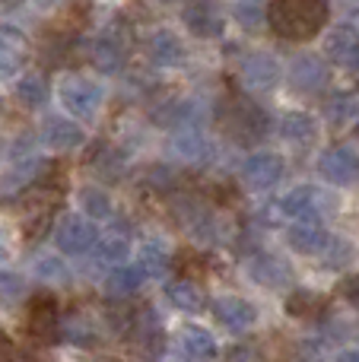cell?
<instances>
[{
  "instance_id": "6da1fadb",
  "label": "cell",
  "mask_w": 359,
  "mask_h": 362,
  "mask_svg": "<svg viewBox=\"0 0 359 362\" xmlns=\"http://www.w3.org/2000/svg\"><path fill=\"white\" fill-rule=\"evenodd\" d=\"M331 6L322 0H277L267 6V23L280 38L290 42H309L324 29Z\"/></svg>"
},
{
  "instance_id": "7a4b0ae2",
  "label": "cell",
  "mask_w": 359,
  "mask_h": 362,
  "mask_svg": "<svg viewBox=\"0 0 359 362\" xmlns=\"http://www.w3.org/2000/svg\"><path fill=\"white\" fill-rule=\"evenodd\" d=\"M220 124L235 144L248 146V144H258V140L267 134V115L261 112L252 99L229 95L226 105L220 108Z\"/></svg>"
},
{
  "instance_id": "3957f363",
  "label": "cell",
  "mask_w": 359,
  "mask_h": 362,
  "mask_svg": "<svg viewBox=\"0 0 359 362\" xmlns=\"http://www.w3.org/2000/svg\"><path fill=\"white\" fill-rule=\"evenodd\" d=\"M54 245L61 255L80 257L99 245V229L80 213H61L54 219Z\"/></svg>"
},
{
  "instance_id": "277c9868",
  "label": "cell",
  "mask_w": 359,
  "mask_h": 362,
  "mask_svg": "<svg viewBox=\"0 0 359 362\" xmlns=\"http://www.w3.org/2000/svg\"><path fill=\"white\" fill-rule=\"evenodd\" d=\"M57 99H61V105L67 108L73 118H93V115L102 108L105 93H102V86L95 80L73 74V76H64V80L57 83Z\"/></svg>"
},
{
  "instance_id": "5b68a950",
  "label": "cell",
  "mask_w": 359,
  "mask_h": 362,
  "mask_svg": "<svg viewBox=\"0 0 359 362\" xmlns=\"http://www.w3.org/2000/svg\"><path fill=\"white\" fill-rule=\"evenodd\" d=\"M127 334H131V344H134V350H137L140 359L156 362L165 353V331H163V321H159V315L153 312V308L134 312Z\"/></svg>"
},
{
  "instance_id": "8992f818",
  "label": "cell",
  "mask_w": 359,
  "mask_h": 362,
  "mask_svg": "<svg viewBox=\"0 0 359 362\" xmlns=\"http://www.w3.org/2000/svg\"><path fill=\"white\" fill-rule=\"evenodd\" d=\"M242 185L248 191H271L273 185H280L286 175V159L280 153H252L239 169Z\"/></svg>"
},
{
  "instance_id": "52a82bcc",
  "label": "cell",
  "mask_w": 359,
  "mask_h": 362,
  "mask_svg": "<svg viewBox=\"0 0 359 362\" xmlns=\"http://www.w3.org/2000/svg\"><path fill=\"white\" fill-rule=\"evenodd\" d=\"M25 327L35 344H57L61 340V308L51 296H35L29 302V315H25Z\"/></svg>"
},
{
  "instance_id": "ba28073f",
  "label": "cell",
  "mask_w": 359,
  "mask_h": 362,
  "mask_svg": "<svg viewBox=\"0 0 359 362\" xmlns=\"http://www.w3.org/2000/svg\"><path fill=\"white\" fill-rule=\"evenodd\" d=\"M89 57H93L95 70H102V74H118L127 61V35L118 29V25L102 29L99 35L93 38Z\"/></svg>"
},
{
  "instance_id": "9c48e42d",
  "label": "cell",
  "mask_w": 359,
  "mask_h": 362,
  "mask_svg": "<svg viewBox=\"0 0 359 362\" xmlns=\"http://www.w3.org/2000/svg\"><path fill=\"white\" fill-rule=\"evenodd\" d=\"M172 213H175L178 226H182L188 235L210 242L216 235V219L210 213V206H204L197 197H175L172 200Z\"/></svg>"
},
{
  "instance_id": "30bf717a",
  "label": "cell",
  "mask_w": 359,
  "mask_h": 362,
  "mask_svg": "<svg viewBox=\"0 0 359 362\" xmlns=\"http://www.w3.org/2000/svg\"><path fill=\"white\" fill-rule=\"evenodd\" d=\"M280 74H283V70H280L277 57L264 54V51L248 54L239 67V80L248 93H271V89L280 83Z\"/></svg>"
},
{
  "instance_id": "8fae6325",
  "label": "cell",
  "mask_w": 359,
  "mask_h": 362,
  "mask_svg": "<svg viewBox=\"0 0 359 362\" xmlns=\"http://www.w3.org/2000/svg\"><path fill=\"white\" fill-rule=\"evenodd\" d=\"M322 204H324V194L318 191V187L299 185L277 200V210H280V216H286L290 223H309V219L318 216Z\"/></svg>"
},
{
  "instance_id": "7c38bea8",
  "label": "cell",
  "mask_w": 359,
  "mask_h": 362,
  "mask_svg": "<svg viewBox=\"0 0 359 362\" xmlns=\"http://www.w3.org/2000/svg\"><path fill=\"white\" fill-rule=\"evenodd\" d=\"M169 150H172V156L188 165H204L213 159V144H210V137L201 127H182V131H175L169 140Z\"/></svg>"
},
{
  "instance_id": "4fadbf2b",
  "label": "cell",
  "mask_w": 359,
  "mask_h": 362,
  "mask_svg": "<svg viewBox=\"0 0 359 362\" xmlns=\"http://www.w3.org/2000/svg\"><path fill=\"white\" fill-rule=\"evenodd\" d=\"M324 54L337 67H359V29L353 23H341L324 35Z\"/></svg>"
},
{
  "instance_id": "5bb4252c",
  "label": "cell",
  "mask_w": 359,
  "mask_h": 362,
  "mask_svg": "<svg viewBox=\"0 0 359 362\" xmlns=\"http://www.w3.org/2000/svg\"><path fill=\"white\" fill-rule=\"evenodd\" d=\"M318 172L331 185H353L359 181V153L353 146H331L318 163Z\"/></svg>"
},
{
  "instance_id": "9a60e30c",
  "label": "cell",
  "mask_w": 359,
  "mask_h": 362,
  "mask_svg": "<svg viewBox=\"0 0 359 362\" xmlns=\"http://www.w3.org/2000/svg\"><path fill=\"white\" fill-rule=\"evenodd\" d=\"M290 83L296 93L315 95L328 86V67H324V61L315 54H299V57H293V64H290Z\"/></svg>"
},
{
  "instance_id": "2e32d148",
  "label": "cell",
  "mask_w": 359,
  "mask_h": 362,
  "mask_svg": "<svg viewBox=\"0 0 359 362\" xmlns=\"http://www.w3.org/2000/svg\"><path fill=\"white\" fill-rule=\"evenodd\" d=\"M178 356H182L184 362H213L216 356H220V346H216L213 334L204 331V327L197 325H188L178 331Z\"/></svg>"
},
{
  "instance_id": "e0dca14e",
  "label": "cell",
  "mask_w": 359,
  "mask_h": 362,
  "mask_svg": "<svg viewBox=\"0 0 359 362\" xmlns=\"http://www.w3.org/2000/svg\"><path fill=\"white\" fill-rule=\"evenodd\" d=\"M213 315H216V321L233 334L248 331V327L258 321L254 305L248 299H242V296H220V299L213 302Z\"/></svg>"
},
{
  "instance_id": "ac0fdd59",
  "label": "cell",
  "mask_w": 359,
  "mask_h": 362,
  "mask_svg": "<svg viewBox=\"0 0 359 362\" xmlns=\"http://www.w3.org/2000/svg\"><path fill=\"white\" fill-rule=\"evenodd\" d=\"M182 23L188 25L191 35L197 38H220L226 23H223L220 6L213 4H188L182 6Z\"/></svg>"
},
{
  "instance_id": "d6986e66",
  "label": "cell",
  "mask_w": 359,
  "mask_h": 362,
  "mask_svg": "<svg viewBox=\"0 0 359 362\" xmlns=\"http://www.w3.org/2000/svg\"><path fill=\"white\" fill-rule=\"evenodd\" d=\"M42 144L54 153H70V150H80L86 144V134L76 121L70 118H48L42 127Z\"/></svg>"
},
{
  "instance_id": "ffe728a7",
  "label": "cell",
  "mask_w": 359,
  "mask_h": 362,
  "mask_svg": "<svg viewBox=\"0 0 359 362\" xmlns=\"http://www.w3.org/2000/svg\"><path fill=\"white\" fill-rule=\"evenodd\" d=\"M248 274L258 286L267 289H283L293 283V267L280 255H254L252 264H248Z\"/></svg>"
},
{
  "instance_id": "44dd1931",
  "label": "cell",
  "mask_w": 359,
  "mask_h": 362,
  "mask_svg": "<svg viewBox=\"0 0 359 362\" xmlns=\"http://www.w3.org/2000/svg\"><path fill=\"white\" fill-rule=\"evenodd\" d=\"M61 337L67 344L80 346V350H95L102 344V331L95 325V318H89L86 312H67L61 315Z\"/></svg>"
},
{
  "instance_id": "7402d4cb",
  "label": "cell",
  "mask_w": 359,
  "mask_h": 362,
  "mask_svg": "<svg viewBox=\"0 0 359 362\" xmlns=\"http://www.w3.org/2000/svg\"><path fill=\"white\" fill-rule=\"evenodd\" d=\"M42 159H35L32 153H23V156L13 159V165L4 172L0 178V194H19L25 187H32L38 181V172H42Z\"/></svg>"
},
{
  "instance_id": "603a6c76",
  "label": "cell",
  "mask_w": 359,
  "mask_h": 362,
  "mask_svg": "<svg viewBox=\"0 0 359 362\" xmlns=\"http://www.w3.org/2000/svg\"><path fill=\"white\" fill-rule=\"evenodd\" d=\"M146 54L156 67H175V64L184 61V45L172 29H159L146 42Z\"/></svg>"
},
{
  "instance_id": "cb8c5ba5",
  "label": "cell",
  "mask_w": 359,
  "mask_h": 362,
  "mask_svg": "<svg viewBox=\"0 0 359 362\" xmlns=\"http://www.w3.org/2000/svg\"><path fill=\"white\" fill-rule=\"evenodd\" d=\"M286 242H290V248L299 251V255H318L331 238H328V232L322 229L318 219H309V223H293L290 229H286Z\"/></svg>"
},
{
  "instance_id": "d4e9b609",
  "label": "cell",
  "mask_w": 359,
  "mask_h": 362,
  "mask_svg": "<svg viewBox=\"0 0 359 362\" xmlns=\"http://www.w3.org/2000/svg\"><path fill=\"white\" fill-rule=\"evenodd\" d=\"M169 264H172V255L165 248V242H159V238H146L137 248V270L143 276H165Z\"/></svg>"
},
{
  "instance_id": "484cf974",
  "label": "cell",
  "mask_w": 359,
  "mask_h": 362,
  "mask_svg": "<svg viewBox=\"0 0 359 362\" xmlns=\"http://www.w3.org/2000/svg\"><path fill=\"white\" fill-rule=\"evenodd\" d=\"M280 137L296 146H309L312 140L318 137V124H315V118L305 112H286L283 118H280Z\"/></svg>"
},
{
  "instance_id": "4316f807",
  "label": "cell",
  "mask_w": 359,
  "mask_h": 362,
  "mask_svg": "<svg viewBox=\"0 0 359 362\" xmlns=\"http://www.w3.org/2000/svg\"><path fill=\"white\" fill-rule=\"evenodd\" d=\"M32 276L38 283H48V286H70V267L64 264L61 255H51V251L32 261Z\"/></svg>"
},
{
  "instance_id": "83f0119b",
  "label": "cell",
  "mask_w": 359,
  "mask_h": 362,
  "mask_svg": "<svg viewBox=\"0 0 359 362\" xmlns=\"http://www.w3.org/2000/svg\"><path fill=\"white\" fill-rule=\"evenodd\" d=\"M165 299L178 308V312H201L204 308V293L197 283L191 280H172L165 283Z\"/></svg>"
},
{
  "instance_id": "f1b7e54d",
  "label": "cell",
  "mask_w": 359,
  "mask_h": 362,
  "mask_svg": "<svg viewBox=\"0 0 359 362\" xmlns=\"http://www.w3.org/2000/svg\"><path fill=\"white\" fill-rule=\"evenodd\" d=\"M76 200H80V210L83 216L93 223V219H108L112 216V197H108L105 187L99 185H83L80 194H76Z\"/></svg>"
},
{
  "instance_id": "f546056e",
  "label": "cell",
  "mask_w": 359,
  "mask_h": 362,
  "mask_svg": "<svg viewBox=\"0 0 359 362\" xmlns=\"http://www.w3.org/2000/svg\"><path fill=\"white\" fill-rule=\"evenodd\" d=\"M25 51H29V38H25L23 32H19L16 25H10V23L0 25V67L13 70Z\"/></svg>"
},
{
  "instance_id": "4dcf8cb0",
  "label": "cell",
  "mask_w": 359,
  "mask_h": 362,
  "mask_svg": "<svg viewBox=\"0 0 359 362\" xmlns=\"http://www.w3.org/2000/svg\"><path fill=\"white\" fill-rule=\"evenodd\" d=\"M16 99L25 108H42L48 102V80L42 74H23L16 80Z\"/></svg>"
},
{
  "instance_id": "1f68e13d",
  "label": "cell",
  "mask_w": 359,
  "mask_h": 362,
  "mask_svg": "<svg viewBox=\"0 0 359 362\" xmlns=\"http://www.w3.org/2000/svg\"><path fill=\"white\" fill-rule=\"evenodd\" d=\"M143 280L146 276L137 270V264H134V267H114L105 280V293L114 296V299H127V296L137 293Z\"/></svg>"
},
{
  "instance_id": "d6a6232c",
  "label": "cell",
  "mask_w": 359,
  "mask_h": 362,
  "mask_svg": "<svg viewBox=\"0 0 359 362\" xmlns=\"http://www.w3.org/2000/svg\"><path fill=\"white\" fill-rule=\"evenodd\" d=\"M95 255H99V261H102V264L121 267V264L127 261V255H131V242H127V235L114 232V235L99 238V245H95Z\"/></svg>"
},
{
  "instance_id": "836d02e7",
  "label": "cell",
  "mask_w": 359,
  "mask_h": 362,
  "mask_svg": "<svg viewBox=\"0 0 359 362\" xmlns=\"http://www.w3.org/2000/svg\"><path fill=\"white\" fill-rule=\"evenodd\" d=\"M127 165V156L121 150H114V146H105V150L95 153L93 159V172L102 178H121V172H124Z\"/></svg>"
},
{
  "instance_id": "e575fe53",
  "label": "cell",
  "mask_w": 359,
  "mask_h": 362,
  "mask_svg": "<svg viewBox=\"0 0 359 362\" xmlns=\"http://www.w3.org/2000/svg\"><path fill=\"white\" fill-rule=\"evenodd\" d=\"M233 16H235V23H239L242 29L254 32V29H261V25H264L267 6L264 4H254V0H242V4H233Z\"/></svg>"
},
{
  "instance_id": "d590c367",
  "label": "cell",
  "mask_w": 359,
  "mask_h": 362,
  "mask_svg": "<svg viewBox=\"0 0 359 362\" xmlns=\"http://www.w3.org/2000/svg\"><path fill=\"white\" fill-rule=\"evenodd\" d=\"M25 293H29V283H25V276L16 274V270L0 267V302H4V305H10V302L23 299Z\"/></svg>"
},
{
  "instance_id": "8d00e7d4",
  "label": "cell",
  "mask_w": 359,
  "mask_h": 362,
  "mask_svg": "<svg viewBox=\"0 0 359 362\" xmlns=\"http://www.w3.org/2000/svg\"><path fill=\"white\" fill-rule=\"evenodd\" d=\"M328 118L334 121L337 127H343V124H350V121H356V118H359V108H356V102H350L347 95H341V99L331 102Z\"/></svg>"
},
{
  "instance_id": "74e56055",
  "label": "cell",
  "mask_w": 359,
  "mask_h": 362,
  "mask_svg": "<svg viewBox=\"0 0 359 362\" xmlns=\"http://www.w3.org/2000/svg\"><path fill=\"white\" fill-rule=\"evenodd\" d=\"M290 315H312L322 308V299H318L315 293H309V289H299V293L290 296Z\"/></svg>"
},
{
  "instance_id": "f35d334b",
  "label": "cell",
  "mask_w": 359,
  "mask_h": 362,
  "mask_svg": "<svg viewBox=\"0 0 359 362\" xmlns=\"http://www.w3.org/2000/svg\"><path fill=\"white\" fill-rule=\"evenodd\" d=\"M324 261H328V267H343V264L353 257V245L341 242V238H331L328 245H324Z\"/></svg>"
},
{
  "instance_id": "ab89813d",
  "label": "cell",
  "mask_w": 359,
  "mask_h": 362,
  "mask_svg": "<svg viewBox=\"0 0 359 362\" xmlns=\"http://www.w3.org/2000/svg\"><path fill=\"white\" fill-rule=\"evenodd\" d=\"M175 172L169 169V165H153L150 172H146V185L156 187V191H172L175 187Z\"/></svg>"
},
{
  "instance_id": "60d3db41",
  "label": "cell",
  "mask_w": 359,
  "mask_h": 362,
  "mask_svg": "<svg viewBox=\"0 0 359 362\" xmlns=\"http://www.w3.org/2000/svg\"><path fill=\"white\" fill-rule=\"evenodd\" d=\"M223 362H264L258 353V346L252 344H235L226 350V356H223Z\"/></svg>"
},
{
  "instance_id": "b9f144b4",
  "label": "cell",
  "mask_w": 359,
  "mask_h": 362,
  "mask_svg": "<svg viewBox=\"0 0 359 362\" xmlns=\"http://www.w3.org/2000/svg\"><path fill=\"white\" fill-rule=\"evenodd\" d=\"M0 362H16V346H13L10 334L0 327Z\"/></svg>"
},
{
  "instance_id": "7bdbcfd3",
  "label": "cell",
  "mask_w": 359,
  "mask_h": 362,
  "mask_svg": "<svg viewBox=\"0 0 359 362\" xmlns=\"http://www.w3.org/2000/svg\"><path fill=\"white\" fill-rule=\"evenodd\" d=\"M341 293H343V296H347V299H353V302H359V276H350V280H343Z\"/></svg>"
},
{
  "instance_id": "ee69618b",
  "label": "cell",
  "mask_w": 359,
  "mask_h": 362,
  "mask_svg": "<svg viewBox=\"0 0 359 362\" xmlns=\"http://www.w3.org/2000/svg\"><path fill=\"white\" fill-rule=\"evenodd\" d=\"M337 362H359V346H350V350L337 353Z\"/></svg>"
},
{
  "instance_id": "f6af8a7d",
  "label": "cell",
  "mask_w": 359,
  "mask_h": 362,
  "mask_svg": "<svg viewBox=\"0 0 359 362\" xmlns=\"http://www.w3.org/2000/svg\"><path fill=\"white\" fill-rule=\"evenodd\" d=\"M356 23H359V6H356Z\"/></svg>"
},
{
  "instance_id": "bcb514c9",
  "label": "cell",
  "mask_w": 359,
  "mask_h": 362,
  "mask_svg": "<svg viewBox=\"0 0 359 362\" xmlns=\"http://www.w3.org/2000/svg\"><path fill=\"white\" fill-rule=\"evenodd\" d=\"M356 131H359V118H356Z\"/></svg>"
}]
</instances>
